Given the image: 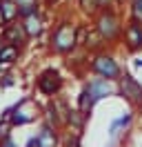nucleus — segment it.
Segmentation results:
<instances>
[{
  "label": "nucleus",
  "mask_w": 142,
  "mask_h": 147,
  "mask_svg": "<svg viewBox=\"0 0 142 147\" xmlns=\"http://www.w3.org/2000/svg\"><path fill=\"white\" fill-rule=\"evenodd\" d=\"M124 38H127V42H129V47H131V49H138V47H142V27L138 25V20H133L131 25L127 27V31H124Z\"/></svg>",
  "instance_id": "nucleus-8"
},
{
  "label": "nucleus",
  "mask_w": 142,
  "mask_h": 147,
  "mask_svg": "<svg viewBox=\"0 0 142 147\" xmlns=\"http://www.w3.org/2000/svg\"><path fill=\"white\" fill-rule=\"evenodd\" d=\"M0 2H2V0H0Z\"/></svg>",
  "instance_id": "nucleus-24"
},
{
  "label": "nucleus",
  "mask_w": 142,
  "mask_h": 147,
  "mask_svg": "<svg viewBox=\"0 0 142 147\" xmlns=\"http://www.w3.org/2000/svg\"><path fill=\"white\" fill-rule=\"evenodd\" d=\"M16 111H18V105H16ZM29 120H31V116H25V114H20V111L13 116V123H16V125H25V123H29Z\"/></svg>",
  "instance_id": "nucleus-17"
},
{
  "label": "nucleus",
  "mask_w": 142,
  "mask_h": 147,
  "mask_svg": "<svg viewBox=\"0 0 142 147\" xmlns=\"http://www.w3.org/2000/svg\"><path fill=\"white\" fill-rule=\"evenodd\" d=\"M31 13H36V5L33 2H22V5L18 7V16H22V18L31 16Z\"/></svg>",
  "instance_id": "nucleus-15"
},
{
  "label": "nucleus",
  "mask_w": 142,
  "mask_h": 147,
  "mask_svg": "<svg viewBox=\"0 0 142 147\" xmlns=\"http://www.w3.org/2000/svg\"><path fill=\"white\" fill-rule=\"evenodd\" d=\"M0 140H2V143H0V147H16V145H13V140H11V138H9V136L0 138Z\"/></svg>",
  "instance_id": "nucleus-19"
},
{
  "label": "nucleus",
  "mask_w": 142,
  "mask_h": 147,
  "mask_svg": "<svg viewBox=\"0 0 142 147\" xmlns=\"http://www.w3.org/2000/svg\"><path fill=\"white\" fill-rule=\"evenodd\" d=\"M7 129H9V125H7V123H0V138H5V136L9 134Z\"/></svg>",
  "instance_id": "nucleus-21"
},
{
  "label": "nucleus",
  "mask_w": 142,
  "mask_h": 147,
  "mask_svg": "<svg viewBox=\"0 0 142 147\" xmlns=\"http://www.w3.org/2000/svg\"><path fill=\"white\" fill-rule=\"evenodd\" d=\"M91 67H93V71H96L98 76L109 78V80L120 76V67H118V63H115L111 56H98L96 60L91 63Z\"/></svg>",
  "instance_id": "nucleus-3"
},
{
  "label": "nucleus",
  "mask_w": 142,
  "mask_h": 147,
  "mask_svg": "<svg viewBox=\"0 0 142 147\" xmlns=\"http://www.w3.org/2000/svg\"><path fill=\"white\" fill-rule=\"evenodd\" d=\"M93 98H91V94L87 92V89H84V92L80 94V111H82V114H84V116H87L89 111H91V107H93Z\"/></svg>",
  "instance_id": "nucleus-13"
},
{
  "label": "nucleus",
  "mask_w": 142,
  "mask_h": 147,
  "mask_svg": "<svg viewBox=\"0 0 142 147\" xmlns=\"http://www.w3.org/2000/svg\"><path fill=\"white\" fill-rule=\"evenodd\" d=\"M120 89H122V94L129 100H133V102L142 100V85L133 76H129V74H124L122 78H120Z\"/></svg>",
  "instance_id": "nucleus-5"
},
{
  "label": "nucleus",
  "mask_w": 142,
  "mask_h": 147,
  "mask_svg": "<svg viewBox=\"0 0 142 147\" xmlns=\"http://www.w3.org/2000/svg\"><path fill=\"white\" fill-rule=\"evenodd\" d=\"M133 18L142 20V0H133Z\"/></svg>",
  "instance_id": "nucleus-16"
},
{
  "label": "nucleus",
  "mask_w": 142,
  "mask_h": 147,
  "mask_svg": "<svg viewBox=\"0 0 142 147\" xmlns=\"http://www.w3.org/2000/svg\"><path fill=\"white\" fill-rule=\"evenodd\" d=\"M129 120H131V116H122V118H118V120L113 123V125H111V134H115V129L120 127V125H127Z\"/></svg>",
  "instance_id": "nucleus-18"
},
{
  "label": "nucleus",
  "mask_w": 142,
  "mask_h": 147,
  "mask_svg": "<svg viewBox=\"0 0 142 147\" xmlns=\"http://www.w3.org/2000/svg\"><path fill=\"white\" fill-rule=\"evenodd\" d=\"M98 34L102 38H107V40H111V38H115V34L120 31V25H118V18H115L113 13H102L100 18H98Z\"/></svg>",
  "instance_id": "nucleus-4"
},
{
  "label": "nucleus",
  "mask_w": 142,
  "mask_h": 147,
  "mask_svg": "<svg viewBox=\"0 0 142 147\" xmlns=\"http://www.w3.org/2000/svg\"><path fill=\"white\" fill-rule=\"evenodd\" d=\"M0 11H2V16H5L7 22H9V20H13L18 16V7L11 2V0H2V2H0Z\"/></svg>",
  "instance_id": "nucleus-12"
},
{
  "label": "nucleus",
  "mask_w": 142,
  "mask_h": 147,
  "mask_svg": "<svg viewBox=\"0 0 142 147\" xmlns=\"http://www.w3.org/2000/svg\"><path fill=\"white\" fill-rule=\"evenodd\" d=\"M27 38H29V36H27V31H25L22 25H9L7 31H5V42H9V45L20 47Z\"/></svg>",
  "instance_id": "nucleus-7"
},
{
  "label": "nucleus",
  "mask_w": 142,
  "mask_h": 147,
  "mask_svg": "<svg viewBox=\"0 0 142 147\" xmlns=\"http://www.w3.org/2000/svg\"><path fill=\"white\" fill-rule=\"evenodd\" d=\"M58 138H56V131H53L49 125H44L40 129V134L36 136V147H56Z\"/></svg>",
  "instance_id": "nucleus-9"
},
{
  "label": "nucleus",
  "mask_w": 142,
  "mask_h": 147,
  "mask_svg": "<svg viewBox=\"0 0 142 147\" xmlns=\"http://www.w3.org/2000/svg\"><path fill=\"white\" fill-rule=\"evenodd\" d=\"M62 87V78L58 71H53V69H47L38 76V89L47 96H53V94H58Z\"/></svg>",
  "instance_id": "nucleus-2"
},
{
  "label": "nucleus",
  "mask_w": 142,
  "mask_h": 147,
  "mask_svg": "<svg viewBox=\"0 0 142 147\" xmlns=\"http://www.w3.org/2000/svg\"><path fill=\"white\" fill-rule=\"evenodd\" d=\"M22 27H25V31H27V36H29V38H36V36L42 34V20L38 18L36 13H31V16H27V18H25Z\"/></svg>",
  "instance_id": "nucleus-10"
},
{
  "label": "nucleus",
  "mask_w": 142,
  "mask_h": 147,
  "mask_svg": "<svg viewBox=\"0 0 142 147\" xmlns=\"http://www.w3.org/2000/svg\"><path fill=\"white\" fill-rule=\"evenodd\" d=\"M67 147H80V140H78V136H71L69 140H67Z\"/></svg>",
  "instance_id": "nucleus-20"
},
{
  "label": "nucleus",
  "mask_w": 142,
  "mask_h": 147,
  "mask_svg": "<svg viewBox=\"0 0 142 147\" xmlns=\"http://www.w3.org/2000/svg\"><path fill=\"white\" fill-rule=\"evenodd\" d=\"M87 92L91 94L93 100H100V98H104L109 94H113V87L109 85V78H96V80H91L87 85Z\"/></svg>",
  "instance_id": "nucleus-6"
},
{
  "label": "nucleus",
  "mask_w": 142,
  "mask_h": 147,
  "mask_svg": "<svg viewBox=\"0 0 142 147\" xmlns=\"http://www.w3.org/2000/svg\"><path fill=\"white\" fill-rule=\"evenodd\" d=\"M82 116H84V114H82V111H76V109H67V120H69L71 125H76V127H82Z\"/></svg>",
  "instance_id": "nucleus-14"
},
{
  "label": "nucleus",
  "mask_w": 142,
  "mask_h": 147,
  "mask_svg": "<svg viewBox=\"0 0 142 147\" xmlns=\"http://www.w3.org/2000/svg\"><path fill=\"white\" fill-rule=\"evenodd\" d=\"M16 58H18V47L16 45H9L7 42V45L0 47V63L7 65V63H13Z\"/></svg>",
  "instance_id": "nucleus-11"
},
{
  "label": "nucleus",
  "mask_w": 142,
  "mask_h": 147,
  "mask_svg": "<svg viewBox=\"0 0 142 147\" xmlns=\"http://www.w3.org/2000/svg\"><path fill=\"white\" fill-rule=\"evenodd\" d=\"M22 2H31V0H22Z\"/></svg>",
  "instance_id": "nucleus-23"
},
{
  "label": "nucleus",
  "mask_w": 142,
  "mask_h": 147,
  "mask_svg": "<svg viewBox=\"0 0 142 147\" xmlns=\"http://www.w3.org/2000/svg\"><path fill=\"white\" fill-rule=\"evenodd\" d=\"M51 45H53V49H56L58 54L71 51L73 45H76V29L71 27V25H67V22L58 25L56 31L51 34Z\"/></svg>",
  "instance_id": "nucleus-1"
},
{
  "label": "nucleus",
  "mask_w": 142,
  "mask_h": 147,
  "mask_svg": "<svg viewBox=\"0 0 142 147\" xmlns=\"http://www.w3.org/2000/svg\"><path fill=\"white\" fill-rule=\"evenodd\" d=\"M5 22H7V20H5V16H2V11H0V27H2Z\"/></svg>",
  "instance_id": "nucleus-22"
}]
</instances>
